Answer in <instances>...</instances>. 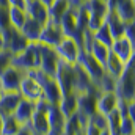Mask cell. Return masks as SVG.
Returning a JSON list of instances; mask_svg holds the SVG:
<instances>
[{"instance_id": "obj_32", "label": "cell", "mask_w": 135, "mask_h": 135, "mask_svg": "<svg viewBox=\"0 0 135 135\" xmlns=\"http://www.w3.org/2000/svg\"><path fill=\"white\" fill-rule=\"evenodd\" d=\"M82 134H83V135H99V134H101V129H98V127L90 121V119H86V121H85V124H83Z\"/></svg>"}, {"instance_id": "obj_8", "label": "cell", "mask_w": 135, "mask_h": 135, "mask_svg": "<svg viewBox=\"0 0 135 135\" xmlns=\"http://www.w3.org/2000/svg\"><path fill=\"white\" fill-rule=\"evenodd\" d=\"M25 74L27 72L22 71L21 68L11 65L8 69H5L0 74V90L2 91H17L19 85H21V80L24 79Z\"/></svg>"}, {"instance_id": "obj_33", "label": "cell", "mask_w": 135, "mask_h": 135, "mask_svg": "<svg viewBox=\"0 0 135 135\" xmlns=\"http://www.w3.org/2000/svg\"><path fill=\"white\" fill-rule=\"evenodd\" d=\"M124 36H126V38H127L129 41L135 42V22H127V24H126Z\"/></svg>"}, {"instance_id": "obj_40", "label": "cell", "mask_w": 135, "mask_h": 135, "mask_svg": "<svg viewBox=\"0 0 135 135\" xmlns=\"http://www.w3.org/2000/svg\"><path fill=\"white\" fill-rule=\"evenodd\" d=\"M2 123H3V115L0 113V131H2Z\"/></svg>"}, {"instance_id": "obj_18", "label": "cell", "mask_w": 135, "mask_h": 135, "mask_svg": "<svg viewBox=\"0 0 135 135\" xmlns=\"http://www.w3.org/2000/svg\"><path fill=\"white\" fill-rule=\"evenodd\" d=\"M33 112H35V104L33 102L27 101V99H21L19 105L16 107V110H14V113H13V116L24 126V124H28V121H30Z\"/></svg>"}, {"instance_id": "obj_29", "label": "cell", "mask_w": 135, "mask_h": 135, "mask_svg": "<svg viewBox=\"0 0 135 135\" xmlns=\"http://www.w3.org/2000/svg\"><path fill=\"white\" fill-rule=\"evenodd\" d=\"M13 57H14V55H13L6 47L0 50V74L13 65Z\"/></svg>"}, {"instance_id": "obj_7", "label": "cell", "mask_w": 135, "mask_h": 135, "mask_svg": "<svg viewBox=\"0 0 135 135\" xmlns=\"http://www.w3.org/2000/svg\"><path fill=\"white\" fill-rule=\"evenodd\" d=\"M19 94L22 96V99H27L30 102H38L39 99H42V88L39 85V82L35 79L30 72H27L24 75V79L21 80L19 85Z\"/></svg>"}, {"instance_id": "obj_19", "label": "cell", "mask_w": 135, "mask_h": 135, "mask_svg": "<svg viewBox=\"0 0 135 135\" xmlns=\"http://www.w3.org/2000/svg\"><path fill=\"white\" fill-rule=\"evenodd\" d=\"M42 27H44V25H41L38 21H35V19H32V17L28 16L27 21H25V24L22 25L21 32H22V35H24L30 42H38V41H39V36H41V32H42Z\"/></svg>"}, {"instance_id": "obj_37", "label": "cell", "mask_w": 135, "mask_h": 135, "mask_svg": "<svg viewBox=\"0 0 135 135\" xmlns=\"http://www.w3.org/2000/svg\"><path fill=\"white\" fill-rule=\"evenodd\" d=\"M99 135H112V134L108 132V129H104V131H101V134Z\"/></svg>"}, {"instance_id": "obj_20", "label": "cell", "mask_w": 135, "mask_h": 135, "mask_svg": "<svg viewBox=\"0 0 135 135\" xmlns=\"http://www.w3.org/2000/svg\"><path fill=\"white\" fill-rule=\"evenodd\" d=\"M126 66H127V65H126L121 58H118L115 54L110 52V55H108V58H107V61H105V65H104V69H105V74L112 75L113 79H118V77L124 72Z\"/></svg>"}, {"instance_id": "obj_4", "label": "cell", "mask_w": 135, "mask_h": 135, "mask_svg": "<svg viewBox=\"0 0 135 135\" xmlns=\"http://www.w3.org/2000/svg\"><path fill=\"white\" fill-rule=\"evenodd\" d=\"M38 50H39V68L38 69L42 74L54 77L57 72V68L60 65V58H58L55 49L50 46L38 42Z\"/></svg>"}, {"instance_id": "obj_39", "label": "cell", "mask_w": 135, "mask_h": 135, "mask_svg": "<svg viewBox=\"0 0 135 135\" xmlns=\"http://www.w3.org/2000/svg\"><path fill=\"white\" fill-rule=\"evenodd\" d=\"M41 2H44V3H46V5H47V6H49V5H50V3H52V2H54V0H41Z\"/></svg>"}, {"instance_id": "obj_35", "label": "cell", "mask_w": 135, "mask_h": 135, "mask_svg": "<svg viewBox=\"0 0 135 135\" xmlns=\"http://www.w3.org/2000/svg\"><path fill=\"white\" fill-rule=\"evenodd\" d=\"M14 135H35V134L32 132V129L28 127V124H24V126H22V127H21Z\"/></svg>"}, {"instance_id": "obj_1", "label": "cell", "mask_w": 135, "mask_h": 135, "mask_svg": "<svg viewBox=\"0 0 135 135\" xmlns=\"http://www.w3.org/2000/svg\"><path fill=\"white\" fill-rule=\"evenodd\" d=\"M115 93H116L118 99H121V101H135V60L129 61L124 72L116 79Z\"/></svg>"}, {"instance_id": "obj_27", "label": "cell", "mask_w": 135, "mask_h": 135, "mask_svg": "<svg viewBox=\"0 0 135 135\" xmlns=\"http://www.w3.org/2000/svg\"><path fill=\"white\" fill-rule=\"evenodd\" d=\"M93 39L94 41H98V42H102V44H105V46H112V42H113V36L110 33V28H108V25L105 24V21H104V24H102L99 28H96L94 32H93Z\"/></svg>"}, {"instance_id": "obj_13", "label": "cell", "mask_w": 135, "mask_h": 135, "mask_svg": "<svg viewBox=\"0 0 135 135\" xmlns=\"http://www.w3.org/2000/svg\"><path fill=\"white\" fill-rule=\"evenodd\" d=\"M27 14L38 21L41 25H46L49 21H50V14H49V6L41 2V0H30L28 5H27Z\"/></svg>"}, {"instance_id": "obj_2", "label": "cell", "mask_w": 135, "mask_h": 135, "mask_svg": "<svg viewBox=\"0 0 135 135\" xmlns=\"http://www.w3.org/2000/svg\"><path fill=\"white\" fill-rule=\"evenodd\" d=\"M54 49H55L60 61L68 63V65H75L80 57V52H82L79 41L72 36H63V39Z\"/></svg>"}, {"instance_id": "obj_36", "label": "cell", "mask_w": 135, "mask_h": 135, "mask_svg": "<svg viewBox=\"0 0 135 135\" xmlns=\"http://www.w3.org/2000/svg\"><path fill=\"white\" fill-rule=\"evenodd\" d=\"M2 49H5V39H3V36L0 33V50H2Z\"/></svg>"}, {"instance_id": "obj_16", "label": "cell", "mask_w": 135, "mask_h": 135, "mask_svg": "<svg viewBox=\"0 0 135 135\" xmlns=\"http://www.w3.org/2000/svg\"><path fill=\"white\" fill-rule=\"evenodd\" d=\"M28 127L32 129L35 135H49V121H47V113L36 110L35 108L33 115L28 121Z\"/></svg>"}, {"instance_id": "obj_11", "label": "cell", "mask_w": 135, "mask_h": 135, "mask_svg": "<svg viewBox=\"0 0 135 135\" xmlns=\"http://www.w3.org/2000/svg\"><path fill=\"white\" fill-rule=\"evenodd\" d=\"M63 30L60 27L58 22H54V21H49L44 27H42V32L39 36V41L41 44H46V46H50V47H55L61 39H63Z\"/></svg>"}, {"instance_id": "obj_24", "label": "cell", "mask_w": 135, "mask_h": 135, "mask_svg": "<svg viewBox=\"0 0 135 135\" xmlns=\"http://www.w3.org/2000/svg\"><path fill=\"white\" fill-rule=\"evenodd\" d=\"M58 108L61 110V113L65 116H71L77 112V93H69V94H65L61 98V101L58 104Z\"/></svg>"}, {"instance_id": "obj_26", "label": "cell", "mask_w": 135, "mask_h": 135, "mask_svg": "<svg viewBox=\"0 0 135 135\" xmlns=\"http://www.w3.org/2000/svg\"><path fill=\"white\" fill-rule=\"evenodd\" d=\"M22 127V124L13 116H3V123H2V131H0V135H14L19 129Z\"/></svg>"}, {"instance_id": "obj_9", "label": "cell", "mask_w": 135, "mask_h": 135, "mask_svg": "<svg viewBox=\"0 0 135 135\" xmlns=\"http://www.w3.org/2000/svg\"><path fill=\"white\" fill-rule=\"evenodd\" d=\"M54 79L57 80L63 96L74 93V65H68V63L60 61Z\"/></svg>"}, {"instance_id": "obj_3", "label": "cell", "mask_w": 135, "mask_h": 135, "mask_svg": "<svg viewBox=\"0 0 135 135\" xmlns=\"http://www.w3.org/2000/svg\"><path fill=\"white\" fill-rule=\"evenodd\" d=\"M13 66L21 68L25 72L36 71L39 68V50L38 42H30L22 52L13 57Z\"/></svg>"}, {"instance_id": "obj_14", "label": "cell", "mask_w": 135, "mask_h": 135, "mask_svg": "<svg viewBox=\"0 0 135 135\" xmlns=\"http://www.w3.org/2000/svg\"><path fill=\"white\" fill-rule=\"evenodd\" d=\"M47 121H49V135H61L66 116L61 113L58 105H50L47 110Z\"/></svg>"}, {"instance_id": "obj_12", "label": "cell", "mask_w": 135, "mask_h": 135, "mask_svg": "<svg viewBox=\"0 0 135 135\" xmlns=\"http://www.w3.org/2000/svg\"><path fill=\"white\" fill-rule=\"evenodd\" d=\"M118 101L119 99H118L115 91H101L98 94V99H96V112H99L104 116H107L108 113L116 110Z\"/></svg>"}, {"instance_id": "obj_38", "label": "cell", "mask_w": 135, "mask_h": 135, "mask_svg": "<svg viewBox=\"0 0 135 135\" xmlns=\"http://www.w3.org/2000/svg\"><path fill=\"white\" fill-rule=\"evenodd\" d=\"M0 6H8V0H0Z\"/></svg>"}, {"instance_id": "obj_21", "label": "cell", "mask_w": 135, "mask_h": 135, "mask_svg": "<svg viewBox=\"0 0 135 135\" xmlns=\"http://www.w3.org/2000/svg\"><path fill=\"white\" fill-rule=\"evenodd\" d=\"M85 121H86V119H83V118L75 112L74 115H71V116L66 118L65 126H63V131H61V135H77L79 132H82Z\"/></svg>"}, {"instance_id": "obj_5", "label": "cell", "mask_w": 135, "mask_h": 135, "mask_svg": "<svg viewBox=\"0 0 135 135\" xmlns=\"http://www.w3.org/2000/svg\"><path fill=\"white\" fill-rule=\"evenodd\" d=\"M99 93L101 91L96 85H93L85 93H77V113L83 119H88L96 112V99Z\"/></svg>"}, {"instance_id": "obj_6", "label": "cell", "mask_w": 135, "mask_h": 135, "mask_svg": "<svg viewBox=\"0 0 135 135\" xmlns=\"http://www.w3.org/2000/svg\"><path fill=\"white\" fill-rule=\"evenodd\" d=\"M77 65L88 74V77L91 79V82H93L94 85L101 80L102 75L105 74L104 66H102L101 63H99L90 52H85V50L80 52V57H79V60H77Z\"/></svg>"}, {"instance_id": "obj_30", "label": "cell", "mask_w": 135, "mask_h": 135, "mask_svg": "<svg viewBox=\"0 0 135 135\" xmlns=\"http://www.w3.org/2000/svg\"><path fill=\"white\" fill-rule=\"evenodd\" d=\"M98 129H101V131H104V129H107V116H104L102 113H99V112H94L90 118H88Z\"/></svg>"}, {"instance_id": "obj_15", "label": "cell", "mask_w": 135, "mask_h": 135, "mask_svg": "<svg viewBox=\"0 0 135 135\" xmlns=\"http://www.w3.org/2000/svg\"><path fill=\"white\" fill-rule=\"evenodd\" d=\"M21 99H22V96L19 94V91H2V94H0V113L3 116L13 115L16 107L19 105Z\"/></svg>"}, {"instance_id": "obj_34", "label": "cell", "mask_w": 135, "mask_h": 135, "mask_svg": "<svg viewBox=\"0 0 135 135\" xmlns=\"http://www.w3.org/2000/svg\"><path fill=\"white\" fill-rule=\"evenodd\" d=\"M27 5H28V0H8V6L27 9Z\"/></svg>"}, {"instance_id": "obj_28", "label": "cell", "mask_w": 135, "mask_h": 135, "mask_svg": "<svg viewBox=\"0 0 135 135\" xmlns=\"http://www.w3.org/2000/svg\"><path fill=\"white\" fill-rule=\"evenodd\" d=\"M118 135H135V119L124 115L119 119V127H118Z\"/></svg>"}, {"instance_id": "obj_25", "label": "cell", "mask_w": 135, "mask_h": 135, "mask_svg": "<svg viewBox=\"0 0 135 135\" xmlns=\"http://www.w3.org/2000/svg\"><path fill=\"white\" fill-rule=\"evenodd\" d=\"M99 63H101L102 66L105 65V61H107V58H108V55H110V47L108 46H105V44H102V42H98V41H93L91 42V46H90V50H88Z\"/></svg>"}, {"instance_id": "obj_41", "label": "cell", "mask_w": 135, "mask_h": 135, "mask_svg": "<svg viewBox=\"0 0 135 135\" xmlns=\"http://www.w3.org/2000/svg\"><path fill=\"white\" fill-rule=\"evenodd\" d=\"M77 135H83V134H82V132H79V134H77Z\"/></svg>"}, {"instance_id": "obj_31", "label": "cell", "mask_w": 135, "mask_h": 135, "mask_svg": "<svg viewBox=\"0 0 135 135\" xmlns=\"http://www.w3.org/2000/svg\"><path fill=\"white\" fill-rule=\"evenodd\" d=\"M11 28L9 17H8V6H0V32Z\"/></svg>"}, {"instance_id": "obj_23", "label": "cell", "mask_w": 135, "mask_h": 135, "mask_svg": "<svg viewBox=\"0 0 135 135\" xmlns=\"http://www.w3.org/2000/svg\"><path fill=\"white\" fill-rule=\"evenodd\" d=\"M8 17H9V25H11L13 28H16V30H21L22 25L25 24L28 14H27V9L8 6Z\"/></svg>"}, {"instance_id": "obj_42", "label": "cell", "mask_w": 135, "mask_h": 135, "mask_svg": "<svg viewBox=\"0 0 135 135\" xmlns=\"http://www.w3.org/2000/svg\"><path fill=\"white\" fill-rule=\"evenodd\" d=\"M0 94H2V90H0Z\"/></svg>"}, {"instance_id": "obj_10", "label": "cell", "mask_w": 135, "mask_h": 135, "mask_svg": "<svg viewBox=\"0 0 135 135\" xmlns=\"http://www.w3.org/2000/svg\"><path fill=\"white\" fill-rule=\"evenodd\" d=\"M110 52L115 54L118 58H121L127 65L129 61L135 60V42L129 41L126 36L115 38L112 46H110Z\"/></svg>"}, {"instance_id": "obj_17", "label": "cell", "mask_w": 135, "mask_h": 135, "mask_svg": "<svg viewBox=\"0 0 135 135\" xmlns=\"http://www.w3.org/2000/svg\"><path fill=\"white\" fill-rule=\"evenodd\" d=\"M105 24L108 25L113 39H115V38H119V36H124V30H126V24H127V22H124L113 9H110L108 14L105 16Z\"/></svg>"}, {"instance_id": "obj_22", "label": "cell", "mask_w": 135, "mask_h": 135, "mask_svg": "<svg viewBox=\"0 0 135 135\" xmlns=\"http://www.w3.org/2000/svg\"><path fill=\"white\" fill-rule=\"evenodd\" d=\"M72 0H54L49 5V14H50V21L54 22H60V19L63 17V14L71 8Z\"/></svg>"}]
</instances>
